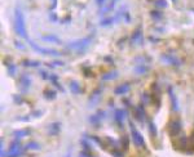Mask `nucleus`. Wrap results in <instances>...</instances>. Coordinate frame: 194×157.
<instances>
[{
    "label": "nucleus",
    "mask_w": 194,
    "mask_h": 157,
    "mask_svg": "<svg viewBox=\"0 0 194 157\" xmlns=\"http://www.w3.org/2000/svg\"><path fill=\"white\" fill-rule=\"evenodd\" d=\"M14 30L19 37L29 40V35H27V31H26L25 16L19 5H17L14 8Z\"/></svg>",
    "instance_id": "nucleus-1"
},
{
    "label": "nucleus",
    "mask_w": 194,
    "mask_h": 157,
    "mask_svg": "<svg viewBox=\"0 0 194 157\" xmlns=\"http://www.w3.org/2000/svg\"><path fill=\"white\" fill-rule=\"evenodd\" d=\"M93 39V34L89 35V36H86V37H82V39H78V40H73L70 42H67V49L70 50H74V52H78V53H83V52L87 50V48L89 47L91 41Z\"/></svg>",
    "instance_id": "nucleus-2"
},
{
    "label": "nucleus",
    "mask_w": 194,
    "mask_h": 157,
    "mask_svg": "<svg viewBox=\"0 0 194 157\" xmlns=\"http://www.w3.org/2000/svg\"><path fill=\"white\" fill-rule=\"evenodd\" d=\"M129 44L133 47H142L144 45V32H142V26H137L133 32L129 36Z\"/></svg>",
    "instance_id": "nucleus-3"
},
{
    "label": "nucleus",
    "mask_w": 194,
    "mask_h": 157,
    "mask_svg": "<svg viewBox=\"0 0 194 157\" xmlns=\"http://www.w3.org/2000/svg\"><path fill=\"white\" fill-rule=\"evenodd\" d=\"M29 44H30V47L32 50L38 52L39 54H44V55H53V57H60L61 53L58 50H56V49H49V48H43L40 47V45H38L36 42H34L32 40H30L29 39Z\"/></svg>",
    "instance_id": "nucleus-4"
},
{
    "label": "nucleus",
    "mask_w": 194,
    "mask_h": 157,
    "mask_svg": "<svg viewBox=\"0 0 194 157\" xmlns=\"http://www.w3.org/2000/svg\"><path fill=\"white\" fill-rule=\"evenodd\" d=\"M129 132H131V138H132V140H133L136 147H144L145 146L144 136H142L141 133L136 129L135 124L132 122V121H129Z\"/></svg>",
    "instance_id": "nucleus-5"
},
{
    "label": "nucleus",
    "mask_w": 194,
    "mask_h": 157,
    "mask_svg": "<svg viewBox=\"0 0 194 157\" xmlns=\"http://www.w3.org/2000/svg\"><path fill=\"white\" fill-rule=\"evenodd\" d=\"M103 90V86H100V88H96L95 90L91 93V95L88 97V108H95V107L98 104V102L101 100V93Z\"/></svg>",
    "instance_id": "nucleus-6"
},
{
    "label": "nucleus",
    "mask_w": 194,
    "mask_h": 157,
    "mask_svg": "<svg viewBox=\"0 0 194 157\" xmlns=\"http://www.w3.org/2000/svg\"><path fill=\"white\" fill-rule=\"evenodd\" d=\"M159 61L168 64V66H173V67L181 66V61L176 57V55H172V54H162L159 57Z\"/></svg>",
    "instance_id": "nucleus-7"
},
{
    "label": "nucleus",
    "mask_w": 194,
    "mask_h": 157,
    "mask_svg": "<svg viewBox=\"0 0 194 157\" xmlns=\"http://www.w3.org/2000/svg\"><path fill=\"white\" fill-rule=\"evenodd\" d=\"M181 132V121L179 119L176 120H172L170 124H168V135L171 138H175Z\"/></svg>",
    "instance_id": "nucleus-8"
},
{
    "label": "nucleus",
    "mask_w": 194,
    "mask_h": 157,
    "mask_svg": "<svg viewBox=\"0 0 194 157\" xmlns=\"http://www.w3.org/2000/svg\"><path fill=\"white\" fill-rule=\"evenodd\" d=\"M167 93H168V97H170V100H171V108H172L173 112H177L180 110V103H179V99H177L176 94L173 91V88L171 85L167 88Z\"/></svg>",
    "instance_id": "nucleus-9"
},
{
    "label": "nucleus",
    "mask_w": 194,
    "mask_h": 157,
    "mask_svg": "<svg viewBox=\"0 0 194 157\" xmlns=\"http://www.w3.org/2000/svg\"><path fill=\"white\" fill-rule=\"evenodd\" d=\"M31 86V76L29 74H24L19 77V89L22 93H27Z\"/></svg>",
    "instance_id": "nucleus-10"
},
{
    "label": "nucleus",
    "mask_w": 194,
    "mask_h": 157,
    "mask_svg": "<svg viewBox=\"0 0 194 157\" xmlns=\"http://www.w3.org/2000/svg\"><path fill=\"white\" fill-rule=\"evenodd\" d=\"M126 117H127V112L123 108H116L114 111V120L116 121V124L119 125L121 129H123V122H124Z\"/></svg>",
    "instance_id": "nucleus-11"
},
{
    "label": "nucleus",
    "mask_w": 194,
    "mask_h": 157,
    "mask_svg": "<svg viewBox=\"0 0 194 157\" xmlns=\"http://www.w3.org/2000/svg\"><path fill=\"white\" fill-rule=\"evenodd\" d=\"M133 115L136 117V120L140 121V122H144L145 121V117H146V113H145V110H144V106L140 104V106H137L136 108L133 110Z\"/></svg>",
    "instance_id": "nucleus-12"
},
{
    "label": "nucleus",
    "mask_w": 194,
    "mask_h": 157,
    "mask_svg": "<svg viewBox=\"0 0 194 157\" xmlns=\"http://www.w3.org/2000/svg\"><path fill=\"white\" fill-rule=\"evenodd\" d=\"M60 132H61V124L60 122H51L49 125L47 126V133L52 136L57 135Z\"/></svg>",
    "instance_id": "nucleus-13"
},
{
    "label": "nucleus",
    "mask_w": 194,
    "mask_h": 157,
    "mask_svg": "<svg viewBox=\"0 0 194 157\" xmlns=\"http://www.w3.org/2000/svg\"><path fill=\"white\" fill-rule=\"evenodd\" d=\"M129 90H131V85L122 84V85H118V86L114 89V94L115 95H123V94H127Z\"/></svg>",
    "instance_id": "nucleus-14"
},
{
    "label": "nucleus",
    "mask_w": 194,
    "mask_h": 157,
    "mask_svg": "<svg viewBox=\"0 0 194 157\" xmlns=\"http://www.w3.org/2000/svg\"><path fill=\"white\" fill-rule=\"evenodd\" d=\"M69 89H70V91L73 94H80L83 91L82 86H80V84H79V81H78V80H70Z\"/></svg>",
    "instance_id": "nucleus-15"
},
{
    "label": "nucleus",
    "mask_w": 194,
    "mask_h": 157,
    "mask_svg": "<svg viewBox=\"0 0 194 157\" xmlns=\"http://www.w3.org/2000/svg\"><path fill=\"white\" fill-rule=\"evenodd\" d=\"M118 76H119V71L113 70V71H109V72L103 74L101 76V80H103V81H111V80H115Z\"/></svg>",
    "instance_id": "nucleus-16"
},
{
    "label": "nucleus",
    "mask_w": 194,
    "mask_h": 157,
    "mask_svg": "<svg viewBox=\"0 0 194 157\" xmlns=\"http://www.w3.org/2000/svg\"><path fill=\"white\" fill-rule=\"evenodd\" d=\"M30 134H31V130H29V129L14 130V132H13V136H14V139H19V140H21L22 138H25V136L30 135Z\"/></svg>",
    "instance_id": "nucleus-17"
},
{
    "label": "nucleus",
    "mask_w": 194,
    "mask_h": 157,
    "mask_svg": "<svg viewBox=\"0 0 194 157\" xmlns=\"http://www.w3.org/2000/svg\"><path fill=\"white\" fill-rule=\"evenodd\" d=\"M118 1H119V0H111V1H110L108 5H105V6H103V8H101V12H100V14L102 16V14H105V13L111 12L113 9L115 8V5L118 4Z\"/></svg>",
    "instance_id": "nucleus-18"
},
{
    "label": "nucleus",
    "mask_w": 194,
    "mask_h": 157,
    "mask_svg": "<svg viewBox=\"0 0 194 157\" xmlns=\"http://www.w3.org/2000/svg\"><path fill=\"white\" fill-rule=\"evenodd\" d=\"M149 70H150V67H149L148 64H136L135 68H133L136 75H144V74H146Z\"/></svg>",
    "instance_id": "nucleus-19"
},
{
    "label": "nucleus",
    "mask_w": 194,
    "mask_h": 157,
    "mask_svg": "<svg viewBox=\"0 0 194 157\" xmlns=\"http://www.w3.org/2000/svg\"><path fill=\"white\" fill-rule=\"evenodd\" d=\"M43 41H47V42H53V44H61V39L57 37V35H47V36H41L40 37Z\"/></svg>",
    "instance_id": "nucleus-20"
},
{
    "label": "nucleus",
    "mask_w": 194,
    "mask_h": 157,
    "mask_svg": "<svg viewBox=\"0 0 194 157\" xmlns=\"http://www.w3.org/2000/svg\"><path fill=\"white\" fill-rule=\"evenodd\" d=\"M148 126H149V134H150V136H153V138H157L158 135V130H157V125L153 122L151 120L148 121Z\"/></svg>",
    "instance_id": "nucleus-21"
},
{
    "label": "nucleus",
    "mask_w": 194,
    "mask_h": 157,
    "mask_svg": "<svg viewBox=\"0 0 194 157\" xmlns=\"http://www.w3.org/2000/svg\"><path fill=\"white\" fill-rule=\"evenodd\" d=\"M43 95L45 99H48V100H53L54 98L57 97V91L56 90H53V89H45L43 91Z\"/></svg>",
    "instance_id": "nucleus-22"
},
{
    "label": "nucleus",
    "mask_w": 194,
    "mask_h": 157,
    "mask_svg": "<svg viewBox=\"0 0 194 157\" xmlns=\"http://www.w3.org/2000/svg\"><path fill=\"white\" fill-rule=\"evenodd\" d=\"M49 81H52V84H53L54 86H56L57 89L61 91V93H65V89H63L62 86H61V84L58 83V76H57V75H54V74H53V75H51V78H49Z\"/></svg>",
    "instance_id": "nucleus-23"
},
{
    "label": "nucleus",
    "mask_w": 194,
    "mask_h": 157,
    "mask_svg": "<svg viewBox=\"0 0 194 157\" xmlns=\"http://www.w3.org/2000/svg\"><path fill=\"white\" fill-rule=\"evenodd\" d=\"M6 64V71H8V75L9 76H16V72H17V67H16L14 63H8V62H4Z\"/></svg>",
    "instance_id": "nucleus-24"
},
{
    "label": "nucleus",
    "mask_w": 194,
    "mask_h": 157,
    "mask_svg": "<svg viewBox=\"0 0 194 157\" xmlns=\"http://www.w3.org/2000/svg\"><path fill=\"white\" fill-rule=\"evenodd\" d=\"M115 22H114V18L113 17H106V18H102L101 21H100V26H101V27H108V26H111Z\"/></svg>",
    "instance_id": "nucleus-25"
},
{
    "label": "nucleus",
    "mask_w": 194,
    "mask_h": 157,
    "mask_svg": "<svg viewBox=\"0 0 194 157\" xmlns=\"http://www.w3.org/2000/svg\"><path fill=\"white\" fill-rule=\"evenodd\" d=\"M22 66L24 67H39L40 62L39 61H31V59H25L22 61Z\"/></svg>",
    "instance_id": "nucleus-26"
},
{
    "label": "nucleus",
    "mask_w": 194,
    "mask_h": 157,
    "mask_svg": "<svg viewBox=\"0 0 194 157\" xmlns=\"http://www.w3.org/2000/svg\"><path fill=\"white\" fill-rule=\"evenodd\" d=\"M25 148L26 149H32V151H38V149H40V146H39V143H36L35 140H31V142L26 143Z\"/></svg>",
    "instance_id": "nucleus-27"
},
{
    "label": "nucleus",
    "mask_w": 194,
    "mask_h": 157,
    "mask_svg": "<svg viewBox=\"0 0 194 157\" xmlns=\"http://www.w3.org/2000/svg\"><path fill=\"white\" fill-rule=\"evenodd\" d=\"M153 4L159 9H164V8H167L168 6L167 0H153Z\"/></svg>",
    "instance_id": "nucleus-28"
},
{
    "label": "nucleus",
    "mask_w": 194,
    "mask_h": 157,
    "mask_svg": "<svg viewBox=\"0 0 194 157\" xmlns=\"http://www.w3.org/2000/svg\"><path fill=\"white\" fill-rule=\"evenodd\" d=\"M150 17L154 19V21H160L163 18V13L160 11H150Z\"/></svg>",
    "instance_id": "nucleus-29"
},
{
    "label": "nucleus",
    "mask_w": 194,
    "mask_h": 157,
    "mask_svg": "<svg viewBox=\"0 0 194 157\" xmlns=\"http://www.w3.org/2000/svg\"><path fill=\"white\" fill-rule=\"evenodd\" d=\"M119 144H121L122 148L126 151V149L128 148V146H129V138H128V136H126V135L122 136V138L119 139Z\"/></svg>",
    "instance_id": "nucleus-30"
},
{
    "label": "nucleus",
    "mask_w": 194,
    "mask_h": 157,
    "mask_svg": "<svg viewBox=\"0 0 194 157\" xmlns=\"http://www.w3.org/2000/svg\"><path fill=\"white\" fill-rule=\"evenodd\" d=\"M80 144L83 146V149L84 151H92V146L88 143V140H87V138H83L82 140H80Z\"/></svg>",
    "instance_id": "nucleus-31"
},
{
    "label": "nucleus",
    "mask_w": 194,
    "mask_h": 157,
    "mask_svg": "<svg viewBox=\"0 0 194 157\" xmlns=\"http://www.w3.org/2000/svg\"><path fill=\"white\" fill-rule=\"evenodd\" d=\"M88 121H89V122L91 124H93V125H96V124H100V122H101V119H100V117H98V115H97V113H96V115H92V116H89L88 117Z\"/></svg>",
    "instance_id": "nucleus-32"
},
{
    "label": "nucleus",
    "mask_w": 194,
    "mask_h": 157,
    "mask_svg": "<svg viewBox=\"0 0 194 157\" xmlns=\"http://www.w3.org/2000/svg\"><path fill=\"white\" fill-rule=\"evenodd\" d=\"M48 67H51V68H54V67H61V66H65V62L62 61H53V62H51L49 64H47Z\"/></svg>",
    "instance_id": "nucleus-33"
},
{
    "label": "nucleus",
    "mask_w": 194,
    "mask_h": 157,
    "mask_svg": "<svg viewBox=\"0 0 194 157\" xmlns=\"http://www.w3.org/2000/svg\"><path fill=\"white\" fill-rule=\"evenodd\" d=\"M149 61H151V58L142 57V55H140V57H136V58H135V62H140L138 64H146L145 62H149Z\"/></svg>",
    "instance_id": "nucleus-34"
},
{
    "label": "nucleus",
    "mask_w": 194,
    "mask_h": 157,
    "mask_svg": "<svg viewBox=\"0 0 194 157\" xmlns=\"http://www.w3.org/2000/svg\"><path fill=\"white\" fill-rule=\"evenodd\" d=\"M89 139H91V140H93V142H95L96 144L101 146L102 148H105V144H103V142H102V140L98 138V136H95V135H92V136H89Z\"/></svg>",
    "instance_id": "nucleus-35"
},
{
    "label": "nucleus",
    "mask_w": 194,
    "mask_h": 157,
    "mask_svg": "<svg viewBox=\"0 0 194 157\" xmlns=\"http://www.w3.org/2000/svg\"><path fill=\"white\" fill-rule=\"evenodd\" d=\"M39 75H40V77L43 80H49L51 78V75H48V72L45 70H39Z\"/></svg>",
    "instance_id": "nucleus-36"
},
{
    "label": "nucleus",
    "mask_w": 194,
    "mask_h": 157,
    "mask_svg": "<svg viewBox=\"0 0 194 157\" xmlns=\"http://www.w3.org/2000/svg\"><path fill=\"white\" fill-rule=\"evenodd\" d=\"M111 155L114 157H123V153L119 151V148H113L111 149Z\"/></svg>",
    "instance_id": "nucleus-37"
},
{
    "label": "nucleus",
    "mask_w": 194,
    "mask_h": 157,
    "mask_svg": "<svg viewBox=\"0 0 194 157\" xmlns=\"http://www.w3.org/2000/svg\"><path fill=\"white\" fill-rule=\"evenodd\" d=\"M14 47L17 49H19V50H25V49H26L25 45L22 44V42H19L18 40H14Z\"/></svg>",
    "instance_id": "nucleus-38"
},
{
    "label": "nucleus",
    "mask_w": 194,
    "mask_h": 157,
    "mask_svg": "<svg viewBox=\"0 0 194 157\" xmlns=\"http://www.w3.org/2000/svg\"><path fill=\"white\" fill-rule=\"evenodd\" d=\"M123 22H124V23H129V22H131V14H129V12H128V11L124 13V17H123Z\"/></svg>",
    "instance_id": "nucleus-39"
},
{
    "label": "nucleus",
    "mask_w": 194,
    "mask_h": 157,
    "mask_svg": "<svg viewBox=\"0 0 194 157\" xmlns=\"http://www.w3.org/2000/svg\"><path fill=\"white\" fill-rule=\"evenodd\" d=\"M49 21H52V22H57L58 21V17H57L56 13H53V12L49 13Z\"/></svg>",
    "instance_id": "nucleus-40"
},
{
    "label": "nucleus",
    "mask_w": 194,
    "mask_h": 157,
    "mask_svg": "<svg viewBox=\"0 0 194 157\" xmlns=\"http://www.w3.org/2000/svg\"><path fill=\"white\" fill-rule=\"evenodd\" d=\"M142 100H144V103H149L151 100V98H149L148 93H144V94H142Z\"/></svg>",
    "instance_id": "nucleus-41"
},
{
    "label": "nucleus",
    "mask_w": 194,
    "mask_h": 157,
    "mask_svg": "<svg viewBox=\"0 0 194 157\" xmlns=\"http://www.w3.org/2000/svg\"><path fill=\"white\" fill-rule=\"evenodd\" d=\"M41 115H43V111H40V110H39V111H34V112L31 113V116H35V117H40Z\"/></svg>",
    "instance_id": "nucleus-42"
},
{
    "label": "nucleus",
    "mask_w": 194,
    "mask_h": 157,
    "mask_svg": "<svg viewBox=\"0 0 194 157\" xmlns=\"http://www.w3.org/2000/svg\"><path fill=\"white\" fill-rule=\"evenodd\" d=\"M57 1H58V0H51V11H54V9H56Z\"/></svg>",
    "instance_id": "nucleus-43"
},
{
    "label": "nucleus",
    "mask_w": 194,
    "mask_h": 157,
    "mask_svg": "<svg viewBox=\"0 0 194 157\" xmlns=\"http://www.w3.org/2000/svg\"><path fill=\"white\" fill-rule=\"evenodd\" d=\"M96 3H97V5H98L100 8H103V6H105L106 0H96Z\"/></svg>",
    "instance_id": "nucleus-44"
},
{
    "label": "nucleus",
    "mask_w": 194,
    "mask_h": 157,
    "mask_svg": "<svg viewBox=\"0 0 194 157\" xmlns=\"http://www.w3.org/2000/svg\"><path fill=\"white\" fill-rule=\"evenodd\" d=\"M13 100H14L16 103H22V97L21 95H14V98H13Z\"/></svg>",
    "instance_id": "nucleus-45"
},
{
    "label": "nucleus",
    "mask_w": 194,
    "mask_h": 157,
    "mask_svg": "<svg viewBox=\"0 0 194 157\" xmlns=\"http://www.w3.org/2000/svg\"><path fill=\"white\" fill-rule=\"evenodd\" d=\"M70 19H71V17H70V16H69V17H65V18L62 19V21H61V23H62V25H65V23H66V22H70Z\"/></svg>",
    "instance_id": "nucleus-46"
},
{
    "label": "nucleus",
    "mask_w": 194,
    "mask_h": 157,
    "mask_svg": "<svg viewBox=\"0 0 194 157\" xmlns=\"http://www.w3.org/2000/svg\"><path fill=\"white\" fill-rule=\"evenodd\" d=\"M190 143H192V146L194 147V130H193V133H192V136H190Z\"/></svg>",
    "instance_id": "nucleus-47"
},
{
    "label": "nucleus",
    "mask_w": 194,
    "mask_h": 157,
    "mask_svg": "<svg viewBox=\"0 0 194 157\" xmlns=\"http://www.w3.org/2000/svg\"><path fill=\"white\" fill-rule=\"evenodd\" d=\"M105 61H106V62H110V63H113V59H111L110 57H105Z\"/></svg>",
    "instance_id": "nucleus-48"
},
{
    "label": "nucleus",
    "mask_w": 194,
    "mask_h": 157,
    "mask_svg": "<svg viewBox=\"0 0 194 157\" xmlns=\"http://www.w3.org/2000/svg\"><path fill=\"white\" fill-rule=\"evenodd\" d=\"M70 156H71V148L69 149V152H67L66 155H65V157H70Z\"/></svg>",
    "instance_id": "nucleus-49"
},
{
    "label": "nucleus",
    "mask_w": 194,
    "mask_h": 157,
    "mask_svg": "<svg viewBox=\"0 0 194 157\" xmlns=\"http://www.w3.org/2000/svg\"><path fill=\"white\" fill-rule=\"evenodd\" d=\"M172 1H173V3H176V0H172Z\"/></svg>",
    "instance_id": "nucleus-50"
},
{
    "label": "nucleus",
    "mask_w": 194,
    "mask_h": 157,
    "mask_svg": "<svg viewBox=\"0 0 194 157\" xmlns=\"http://www.w3.org/2000/svg\"><path fill=\"white\" fill-rule=\"evenodd\" d=\"M80 157H82V156H80Z\"/></svg>",
    "instance_id": "nucleus-51"
}]
</instances>
